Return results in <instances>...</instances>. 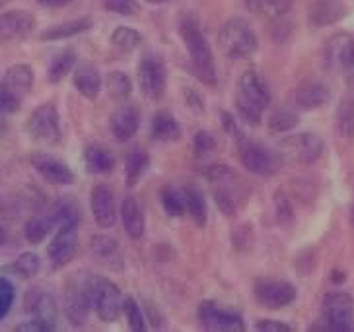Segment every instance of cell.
I'll list each match as a JSON object with an SVG mask.
<instances>
[{
  "label": "cell",
  "instance_id": "cell-1",
  "mask_svg": "<svg viewBox=\"0 0 354 332\" xmlns=\"http://www.w3.org/2000/svg\"><path fill=\"white\" fill-rule=\"evenodd\" d=\"M271 104V92L267 84L261 80L259 72L250 68L241 74L236 90V111L243 123L251 126L261 125L263 111Z\"/></svg>",
  "mask_w": 354,
  "mask_h": 332
},
{
  "label": "cell",
  "instance_id": "cell-2",
  "mask_svg": "<svg viewBox=\"0 0 354 332\" xmlns=\"http://www.w3.org/2000/svg\"><path fill=\"white\" fill-rule=\"evenodd\" d=\"M179 32L183 37V43L187 47L191 64L195 68L197 76L209 86L216 84V64H214V55L210 49L209 41L205 33L201 32L198 21L195 16H183L179 23Z\"/></svg>",
  "mask_w": 354,
  "mask_h": 332
},
{
  "label": "cell",
  "instance_id": "cell-3",
  "mask_svg": "<svg viewBox=\"0 0 354 332\" xmlns=\"http://www.w3.org/2000/svg\"><path fill=\"white\" fill-rule=\"evenodd\" d=\"M97 276L88 272H76L68 278L64 288V315L74 326H80L86 322L90 311L94 309V286Z\"/></svg>",
  "mask_w": 354,
  "mask_h": 332
},
{
  "label": "cell",
  "instance_id": "cell-4",
  "mask_svg": "<svg viewBox=\"0 0 354 332\" xmlns=\"http://www.w3.org/2000/svg\"><path fill=\"white\" fill-rule=\"evenodd\" d=\"M257 35L243 18H230L218 33V47L228 59H250L257 51Z\"/></svg>",
  "mask_w": 354,
  "mask_h": 332
},
{
  "label": "cell",
  "instance_id": "cell-5",
  "mask_svg": "<svg viewBox=\"0 0 354 332\" xmlns=\"http://www.w3.org/2000/svg\"><path fill=\"white\" fill-rule=\"evenodd\" d=\"M33 68L28 64H14L10 66L0 84V109L2 113H16L20 111L21 99L32 92Z\"/></svg>",
  "mask_w": 354,
  "mask_h": 332
},
{
  "label": "cell",
  "instance_id": "cell-6",
  "mask_svg": "<svg viewBox=\"0 0 354 332\" xmlns=\"http://www.w3.org/2000/svg\"><path fill=\"white\" fill-rule=\"evenodd\" d=\"M238 156H240L241 166L250 173L265 177L274 175L282 167V159H284L281 152H274L271 148L250 140L245 136L238 140Z\"/></svg>",
  "mask_w": 354,
  "mask_h": 332
},
{
  "label": "cell",
  "instance_id": "cell-7",
  "mask_svg": "<svg viewBox=\"0 0 354 332\" xmlns=\"http://www.w3.org/2000/svg\"><path fill=\"white\" fill-rule=\"evenodd\" d=\"M210 185L214 191V200L226 216H234L241 202V187L238 175L224 164H216L209 169Z\"/></svg>",
  "mask_w": 354,
  "mask_h": 332
},
{
  "label": "cell",
  "instance_id": "cell-8",
  "mask_svg": "<svg viewBox=\"0 0 354 332\" xmlns=\"http://www.w3.org/2000/svg\"><path fill=\"white\" fill-rule=\"evenodd\" d=\"M323 322L325 331H354V300L344 291H333L323 297Z\"/></svg>",
  "mask_w": 354,
  "mask_h": 332
},
{
  "label": "cell",
  "instance_id": "cell-9",
  "mask_svg": "<svg viewBox=\"0 0 354 332\" xmlns=\"http://www.w3.org/2000/svg\"><path fill=\"white\" fill-rule=\"evenodd\" d=\"M28 133L32 138L39 140L43 144H59L61 142V123H59V113L53 104L39 105L28 119L26 123Z\"/></svg>",
  "mask_w": 354,
  "mask_h": 332
},
{
  "label": "cell",
  "instance_id": "cell-10",
  "mask_svg": "<svg viewBox=\"0 0 354 332\" xmlns=\"http://www.w3.org/2000/svg\"><path fill=\"white\" fill-rule=\"evenodd\" d=\"M125 297L113 282L97 278L94 286V311L104 322H115L123 313Z\"/></svg>",
  "mask_w": 354,
  "mask_h": 332
},
{
  "label": "cell",
  "instance_id": "cell-11",
  "mask_svg": "<svg viewBox=\"0 0 354 332\" xmlns=\"http://www.w3.org/2000/svg\"><path fill=\"white\" fill-rule=\"evenodd\" d=\"M282 157L292 159V162H300V164H313L317 157L323 154V140L313 133H300V135H292L284 138L279 146Z\"/></svg>",
  "mask_w": 354,
  "mask_h": 332
},
{
  "label": "cell",
  "instance_id": "cell-12",
  "mask_svg": "<svg viewBox=\"0 0 354 332\" xmlns=\"http://www.w3.org/2000/svg\"><path fill=\"white\" fill-rule=\"evenodd\" d=\"M198 321L207 331L220 332H241L245 331V324L240 313L230 311L220 307L216 301H203L198 305Z\"/></svg>",
  "mask_w": 354,
  "mask_h": 332
},
{
  "label": "cell",
  "instance_id": "cell-13",
  "mask_svg": "<svg viewBox=\"0 0 354 332\" xmlns=\"http://www.w3.org/2000/svg\"><path fill=\"white\" fill-rule=\"evenodd\" d=\"M136 76H138V84L140 90L148 99H160L164 92H166L167 74L164 63L158 59L156 55H146L145 59L138 63L136 68Z\"/></svg>",
  "mask_w": 354,
  "mask_h": 332
},
{
  "label": "cell",
  "instance_id": "cell-14",
  "mask_svg": "<svg viewBox=\"0 0 354 332\" xmlns=\"http://www.w3.org/2000/svg\"><path fill=\"white\" fill-rule=\"evenodd\" d=\"M323 63L329 70H351L354 63V37L351 33H335L323 49Z\"/></svg>",
  "mask_w": 354,
  "mask_h": 332
},
{
  "label": "cell",
  "instance_id": "cell-15",
  "mask_svg": "<svg viewBox=\"0 0 354 332\" xmlns=\"http://www.w3.org/2000/svg\"><path fill=\"white\" fill-rule=\"evenodd\" d=\"M298 291L290 282L261 278L255 282V297L267 309H282L296 300Z\"/></svg>",
  "mask_w": 354,
  "mask_h": 332
},
{
  "label": "cell",
  "instance_id": "cell-16",
  "mask_svg": "<svg viewBox=\"0 0 354 332\" xmlns=\"http://www.w3.org/2000/svg\"><path fill=\"white\" fill-rule=\"evenodd\" d=\"M78 251V224H66V226H59L57 235L53 237L49 243V260L55 268H63L71 260L74 259Z\"/></svg>",
  "mask_w": 354,
  "mask_h": 332
},
{
  "label": "cell",
  "instance_id": "cell-17",
  "mask_svg": "<svg viewBox=\"0 0 354 332\" xmlns=\"http://www.w3.org/2000/svg\"><path fill=\"white\" fill-rule=\"evenodd\" d=\"M32 166L51 185H73L74 173L64 162L49 154H33Z\"/></svg>",
  "mask_w": 354,
  "mask_h": 332
},
{
  "label": "cell",
  "instance_id": "cell-18",
  "mask_svg": "<svg viewBox=\"0 0 354 332\" xmlns=\"http://www.w3.org/2000/svg\"><path fill=\"white\" fill-rule=\"evenodd\" d=\"M90 206H92L95 224L100 228H113L117 222V208H115V197L111 188L107 185H95L92 188Z\"/></svg>",
  "mask_w": 354,
  "mask_h": 332
},
{
  "label": "cell",
  "instance_id": "cell-19",
  "mask_svg": "<svg viewBox=\"0 0 354 332\" xmlns=\"http://www.w3.org/2000/svg\"><path fill=\"white\" fill-rule=\"evenodd\" d=\"M35 16L28 10H10L0 16V37L6 41L24 39L33 32Z\"/></svg>",
  "mask_w": 354,
  "mask_h": 332
},
{
  "label": "cell",
  "instance_id": "cell-20",
  "mask_svg": "<svg viewBox=\"0 0 354 332\" xmlns=\"http://www.w3.org/2000/svg\"><path fill=\"white\" fill-rule=\"evenodd\" d=\"M26 311L32 313L33 319L53 324L57 329V301L51 293L43 291L41 288H32L26 295Z\"/></svg>",
  "mask_w": 354,
  "mask_h": 332
},
{
  "label": "cell",
  "instance_id": "cell-21",
  "mask_svg": "<svg viewBox=\"0 0 354 332\" xmlns=\"http://www.w3.org/2000/svg\"><path fill=\"white\" fill-rule=\"evenodd\" d=\"M331 92L323 82H308L302 84L300 88H296V92L292 94V105L302 109V111H312L319 109L329 101Z\"/></svg>",
  "mask_w": 354,
  "mask_h": 332
},
{
  "label": "cell",
  "instance_id": "cell-22",
  "mask_svg": "<svg viewBox=\"0 0 354 332\" xmlns=\"http://www.w3.org/2000/svg\"><path fill=\"white\" fill-rule=\"evenodd\" d=\"M140 123V115L135 105H121L111 117V133L117 140L127 142L136 135Z\"/></svg>",
  "mask_w": 354,
  "mask_h": 332
},
{
  "label": "cell",
  "instance_id": "cell-23",
  "mask_svg": "<svg viewBox=\"0 0 354 332\" xmlns=\"http://www.w3.org/2000/svg\"><path fill=\"white\" fill-rule=\"evenodd\" d=\"M74 88L86 97L92 99L102 92V76L92 63H80L74 68Z\"/></svg>",
  "mask_w": 354,
  "mask_h": 332
},
{
  "label": "cell",
  "instance_id": "cell-24",
  "mask_svg": "<svg viewBox=\"0 0 354 332\" xmlns=\"http://www.w3.org/2000/svg\"><path fill=\"white\" fill-rule=\"evenodd\" d=\"M337 133L341 138L353 140L354 138V76H351L348 90L343 95L341 104L337 107Z\"/></svg>",
  "mask_w": 354,
  "mask_h": 332
},
{
  "label": "cell",
  "instance_id": "cell-25",
  "mask_svg": "<svg viewBox=\"0 0 354 332\" xmlns=\"http://www.w3.org/2000/svg\"><path fill=\"white\" fill-rule=\"evenodd\" d=\"M344 6L339 4L337 0H315L310 12H308V20L315 28H323V26H331L337 23L344 16Z\"/></svg>",
  "mask_w": 354,
  "mask_h": 332
},
{
  "label": "cell",
  "instance_id": "cell-26",
  "mask_svg": "<svg viewBox=\"0 0 354 332\" xmlns=\"http://www.w3.org/2000/svg\"><path fill=\"white\" fill-rule=\"evenodd\" d=\"M121 219H123V228L129 233L131 239H140L145 235V212L135 198H125L121 204Z\"/></svg>",
  "mask_w": 354,
  "mask_h": 332
},
{
  "label": "cell",
  "instance_id": "cell-27",
  "mask_svg": "<svg viewBox=\"0 0 354 332\" xmlns=\"http://www.w3.org/2000/svg\"><path fill=\"white\" fill-rule=\"evenodd\" d=\"M152 136L160 142H176L181 136V128L174 115L162 109L152 117Z\"/></svg>",
  "mask_w": 354,
  "mask_h": 332
},
{
  "label": "cell",
  "instance_id": "cell-28",
  "mask_svg": "<svg viewBox=\"0 0 354 332\" xmlns=\"http://www.w3.org/2000/svg\"><path fill=\"white\" fill-rule=\"evenodd\" d=\"M84 164L88 173L104 175L115 167V156L104 146H88L84 152Z\"/></svg>",
  "mask_w": 354,
  "mask_h": 332
},
{
  "label": "cell",
  "instance_id": "cell-29",
  "mask_svg": "<svg viewBox=\"0 0 354 332\" xmlns=\"http://www.w3.org/2000/svg\"><path fill=\"white\" fill-rule=\"evenodd\" d=\"M92 251L97 259L113 266V268H121L123 266V259H121V251H119V245L117 241L107 235H95L92 239Z\"/></svg>",
  "mask_w": 354,
  "mask_h": 332
},
{
  "label": "cell",
  "instance_id": "cell-30",
  "mask_svg": "<svg viewBox=\"0 0 354 332\" xmlns=\"http://www.w3.org/2000/svg\"><path fill=\"white\" fill-rule=\"evenodd\" d=\"M150 167V156L146 154L145 150L135 148L127 154L125 159V173H127V185L129 187H136L138 181L145 177V173Z\"/></svg>",
  "mask_w": 354,
  "mask_h": 332
},
{
  "label": "cell",
  "instance_id": "cell-31",
  "mask_svg": "<svg viewBox=\"0 0 354 332\" xmlns=\"http://www.w3.org/2000/svg\"><path fill=\"white\" fill-rule=\"evenodd\" d=\"M53 226H57L53 212H47V214H37V216H33V218H30L28 222H26L24 235H26V239H28L30 243L37 245V243H41L43 239L49 235V231L53 229Z\"/></svg>",
  "mask_w": 354,
  "mask_h": 332
},
{
  "label": "cell",
  "instance_id": "cell-32",
  "mask_svg": "<svg viewBox=\"0 0 354 332\" xmlns=\"http://www.w3.org/2000/svg\"><path fill=\"white\" fill-rule=\"evenodd\" d=\"M243 2L250 8V12L261 18H267V20L281 18L292 6V0H243Z\"/></svg>",
  "mask_w": 354,
  "mask_h": 332
},
{
  "label": "cell",
  "instance_id": "cell-33",
  "mask_svg": "<svg viewBox=\"0 0 354 332\" xmlns=\"http://www.w3.org/2000/svg\"><path fill=\"white\" fill-rule=\"evenodd\" d=\"M92 28V21L88 18H82V20H74L66 21V23H59V26H53L49 30H45L41 33L43 41H59V39H66V37H74L78 33L86 32Z\"/></svg>",
  "mask_w": 354,
  "mask_h": 332
},
{
  "label": "cell",
  "instance_id": "cell-34",
  "mask_svg": "<svg viewBox=\"0 0 354 332\" xmlns=\"http://www.w3.org/2000/svg\"><path fill=\"white\" fill-rule=\"evenodd\" d=\"M160 200H162V206L166 210V214L171 216V218H179V216H183V212H187L185 191L183 188L166 185L160 193Z\"/></svg>",
  "mask_w": 354,
  "mask_h": 332
},
{
  "label": "cell",
  "instance_id": "cell-35",
  "mask_svg": "<svg viewBox=\"0 0 354 332\" xmlns=\"http://www.w3.org/2000/svg\"><path fill=\"white\" fill-rule=\"evenodd\" d=\"M185 204H187L189 216L197 224L198 228H205L207 218H209V208L203 193L197 187H185Z\"/></svg>",
  "mask_w": 354,
  "mask_h": 332
},
{
  "label": "cell",
  "instance_id": "cell-36",
  "mask_svg": "<svg viewBox=\"0 0 354 332\" xmlns=\"http://www.w3.org/2000/svg\"><path fill=\"white\" fill-rule=\"evenodd\" d=\"M76 66V52L73 49H64L55 59L49 66V82L57 84L63 80L66 74Z\"/></svg>",
  "mask_w": 354,
  "mask_h": 332
},
{
  "label": "cell",
  "instance_id": "cell-37",
  "mask_svg": "<svg viewBox=\"0 0 354 332\" xmlns=\"http://www.w3.org/2000/svg\"><path fill=\"white\" fill-rule=\"evenodd\" d=\"M107 92L113 97L115 101H125L127 97L133 92V82L125 72L113 70L107 76Z\"/></svg>",
  "mask_w": 354,
  "mask_h": 332
},
{
  "label": "cell",
  "instance_id": "cell-38",
  "mask_svg": "<svg viewBox=\"0 0 354 332\" xmlns=\"http://www.w3.org/2000/svg\"><path fill=\"white\" fill-rule=\"evenodd\" d=\"M111 43L115 49H119L121 52H131L140 47L142 35L133 28H117L111 35Z\"/></svg>",
  "mask_w": 354,
  "mask_h": 332
},
{
  "label": "cell",
  "instance_id": "cell-39",
  "mask_svg": "<svg viewBox=\"0 0 354 332\" xmlns=\"http://www.w3.org/2000/svg\"><path fill=\"white\" fill-rule=\"evenodd\" d=\"M296 125H298V115L290 111V109H277L269 117V128H271V133H274V135L290 133Z\"/></svg>",
  "mask_w": 354,
  "mask_h": 332
},
{
  "label": "cell",
  "instance_id": "cell-40",
  "mask_svg": "<svg viewBox=\"0 0 354 332\" xmlns=\"http://www.w3.org/2000/svg\"><path fill=\"white\" fill-rule=\"evenodd\" d=\"M12 268H14V272L20 278H33L39 272V268H41V260H39V257L35 253H24V255H20L16 259Z\"/></svg>",
  "mask_w": 354,
  "mask_h": 332
},
{
  "label": "cell",
  "instance_id": "cell-41",
  "mask_svg": "<svg viewBox=\"0 0 354 332\" xmlns=\"http://www.w3.org/2000/svg\"><path fill=\"white\" fill-rule=\"evenodd\" d=\"M123 313H125L127 321H129V326L131 331L142 332L146 329L145 326V315L140 311V305L136 303L135 297H125V305H123Z\"/></svg>",
  "mask_w": 354,
  "mask_h": 332
},
{
  "label": "cell",
  "instance_id": "cell-42",
  "mask_svg": "<svg viewBox=\"0 0 354 332\" xmlns=\"http://www.w3.org/2000/svg\"><path fill=\"white\" fill-rule=\"evenodd\" d=\"M53 216L57 226H66V224H78L80 222V210L71 204V202H59L53 206Z\"/></svg>",
  "mask_w": 354,
  "mask_h": 332
},
{
  "label": "cell",
  "instance_id": "cell-43",
  "mask_svg": "<svg viewBox=\"0 0 354 332\" xmlns=\"http://www.w3.org/2000/svg\"><path fill=\"white\" fill-rule=\"evenodd\" d=\"M14 301H16V290H14L12 282L4 276L0 280V319H6Z\"/></svg>",
  "mask_w": 354,
  "mask_h": 332
},
{
  "label": "cell",
  "instance_id": "cell-44",
  "mask_svg": "<svg viewBox=\"0 0 354 332\" xmlns=\"http://www.w3.org/2000/svg\"><path fill=\"white\" fill-rule=\"evenodd\" d=\"M105 8L115 14H121V16H133L138 10V4H136V0H107Z\"/></svg>",
  "mask_w": 354,
  "mask_h": 332
},
{
  "label": "cell",
  "instance_id": "cell-45",
  "mask_svg": "<svg viewBox=\"0 0 354 332\" xmlns=\"http://www.w3.org/2000/svg\"><path fill=\"white\" fill-rule=\"evenodd\" d=\"M193 146H195L197 156H207L214 150V138L207 130H198L195 135V140H193Z\"/></svg>",
  "mask_w": 354,
  "mask_h": 332
},
{
  "label": "cell",
  "instance_id": "cell-46",
  "mask_svg": "<svg viewBox=\"0 0 354 332\" xmlns=\"http://www.w3.org/2000/svg\"><path fill=\"white\" fill-rule=\"evenodd\" d=\"M220 121H222V126H224V130L228 133L230 138H234L236 142L243 138V133H241L240 125H238V121L234 119V115L228 113V111H220Z\"/></svg>",
  "mask_w": 354,
  "mask_h": 332
},
{
  "label": "cell",
  "instance_id": "cell-47",
  "mask_svg": "<svg viewBox=\"0 0 354 332\" xmlns=\"http://www.w3.org/2000/svg\"><path fill=\"white\" fill-rule=\"evenodd\" d=\"M274 208H277V219L279 222H288L292 218L290 202L281 191H277V195H274Z\"/></svg>",
  "mask_w": 354,
  "mask_h": 332
},
{
  "label": "cell",
  "instance_id": "cell-48",
  "mask_svg": "<svg viewBox=\"0 0 354 332\" xmlns=\"http://www.w3.org/2000/svg\"><path fill=\"white\" fill-rule=\"evenodd\" d=\"M257 331H265V332H290L292 326L290 324H286V322L281 321H274V319H265V321L257 322V326H255Z\"/></svg>",
  "mask_w": 354,
  "mask_h": 332
},
{
  "label": "cell",
  "instance_id": "cell-49",
  "mask_svg": "<svg viewBox=\"0 0 354 332\" xmlns=\"http://www.w3.org/2000/svg\"><path fill=\"white\" fill-rule=\"evenodd\" d=\"M16 331L18 332H49L55 331V326L53 324H47V322L39 321V319H33V321H28L20 324V326H16Z\"/></svg>",
  "mask_w": 354,
  "mask_h": 332
},
{
  "label": "cell",
  "instance_id": "cell-50",
  "mask_svg": "<svg viewBox=\"0 0 354 332\" xmlns=\"http://www.w3.org/2000/svg\"><path fill=\"white\" fill-rule=\"evenodd\" d=\"M37 2L43 4V6H49V8H61V6L71 4L73 0H37Z\"/></svg>",
  "mask_w": 354,
  "mask_h": 332
},
{
  "label": "cell",
  "instance_id": "cell-51",
  "mask_svg": "<svg viewBox=\"0 0 354 332\" xmlns=\"http://www.w3.org/2000/svg\"><path fill=\"white\" fill-rule=\"evenodd\" d=\"M333 282H337V284H341V282H344V272H339V270H335L333 272Z\"/></svg>",
  "mask_w": 354,
  "mask_h": 332
},
{
  "label": "cell",
  "instance_id": "cell-52",
  "mask_svg": "<svg viewBox=\"0 0 354 332\" xmlns=\"http://www.w3.org/2000/svg\"><path fill=\"white\" fill-rule=\"evenodd\" d=\"M148 2H152V4H162V2H167V0H148Z\"/></svg>",
  "mask_w": 354,
  "mask_h": 332
},
{
  "label": "cell",
  "instance_id": "cell-53",
  "mask_svg": "<svg viewBox=\"0 0 354 332\" xmlns=\"http://www.w3.org/2000/svg\"><path fill=\"white\" fill-rule=\"evenodd\" d=\"M351 74H353V76H354V63H353V68H351Z\"/></svg>",
  "mask_w": 354,
  "mask_h": 332
}]
</instances>
